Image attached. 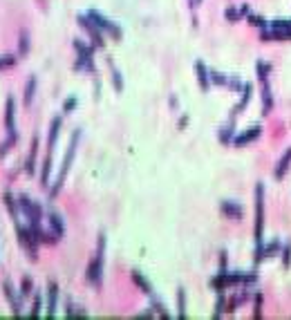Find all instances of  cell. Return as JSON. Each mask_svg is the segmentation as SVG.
Masks as SVG:
<instances>
[{"label":"cell","instance_id":"9a60e30c","mask_svg":"<svg viewBox=\"0 0 291 320\" xmlns=\"http://www.w3.org/2000/svg\"><path fill=\"white\" fill-rule=\"evenodd\" d=\"M249 101H251V85H249V83H244V88H242V99H240V103L231 110V117H228V121H235V117L242 114L244 108L249 105Z\"/></svg>","mask_w":291,"mask_h":320},{"label":"cell","instance_id":"2e32d148","mask_svg":"<svg viewBox=\"0 0 291 320\" xmlns=\"http://www.w3.org/2000/svg\"><path fill=\"white\" fill-rule=\"evenodd\" d=\"M61 126H63V119H61V117H54L52 126H49V134H47V153H54V146H56V139H59Z\"/></svg>","mask_w":291,"mask_h":320},{"label":"cell","instance_id":"b9f144b4","mask_svg":"<svg viewBox=\"0 0 291 320\" xmlns=\"http://www.w3.org/2000/svg\"><path fill=\"white\" fill-rule=\"evenodd\" d=\"M260 302H262V296L257 294V305H255V309H253V318H260V316H262V311H260Z\"/></svg>","mask_w":291,"mask_h":320},{"label":"cell","instance_id":"d6986e66","mask_svg":"<svg viewBox=\"0 0 291 320\" xmlns=\"http://www.w3.org/2000/svg\"><path fill=\"white\" fill-rule=\"evenodd\" d=\"M289 166H291V148H289V150H287V153H284L282 157H280L278 166L273 168V177H276V179H282L284 175H287Z\"/></svg>","mask_w":291,"mask_h":320},{"label":"cell","instance_id":"4dcf8cb0","mask_svg":"<svg viewBox=\"0 0 291 320\" xmlns=\"http://www.w3.org/2000/svg\"><path fill=\"white\" fill-rule=\"evenodd\" d=\"M108 65H110V72H112V83H114V90H117V92H121V90H123V78H121V72L117 70L112 61H108Z\"/></svg>","mask_w":291,"mask_h":320},{"label":"cell","instance_id":"cb8c5ba5","mask_svg":"<svg viewBox=\"0 0 291 320\" xmlns=\"http://www.w3.org/2000/svg\"><path fill=\"white\" fill-rule=\"evenodd\" d=\"M36 76H30L27 78V85H25V94H22V103L25 105H32V101H34V97H36Z\"/></svg>","mask_w":291,"mask_h":320},{"label":"cell","instance_id":"3957f363","mask_svg":"<svg viewBox=\"0 0 291 320\" xmlns=\"http://www.w3.org/2000/svg\"><path fill=\"white\" fill-rule=\"evenodd\" d=\"M103 260H105V233L99 235V242H97V253H94L92 262L88 267V282L99 287L101 278H103Z\"/></svg>","mask_w":291,"mask_h":320},{"label":"cell","instance_id":"7c38bea8","mask_svg":"<svg viewBox=\"0 0 291 320\" xmlns=\"http://www.w3.org/2000/svg\"><path fill=\"white\" fill-rule=\"evenodd\" d=\"M195 74H197V83H199V88L204 90V92H209L211 90V72H209V67H206L201 61H195Z\"/></svg>","mask_w":291,"mask_h":320},{"label":"cell","instance_id":"e575fe53","mask_svg":"<svg viewBox=\"0 0 291 320\" xmlns=\"http://www.w3.org/2000/svg\"><path fill=\"white\" fill-rule=\"evenodd\" d=\"M32 287H34L32 278L25 276V278H22V282H20V296H22V298H27V296L32 294Z\"/></svg>","mask_w":291,"mask_h":320},{"label":"cell","instance_id":"f35d334b","mask_svg":"<svg viewBox=\"0 0 291 320\" xmlns=\"http://www.w3.org/2000/svg\"><path fill=\"white\" fill-rule=\"evenodd\" d=\"M78 105V99L76 97H70V99H65V103H63V112H72Z\"/></svg>","mask_w":291,"mask_h":320},{"label":"cell","instance_id":"7402d4cb","mask_svg":"<svg viewBox=\"0 0 291 320\" xmlns=\"http://www.w3.org/2000/svg\"><path fill=\"white\" fill-rule=\"evenodd\" d=\"M74 70L76 72H97V67H94V59L92 56H76V63H74Z\"/></svg>","mask_w":291,"mask_h":320},{"label":"cell","instance_id":"4316f807","mask_svg":"<svg viewBox=\"0 0 291 320\" xmlns=\"http://www.w3.org/2000/svg\"><path fill=\"white\" fill-rule=\"evenodd\" d=\"M27 54H30V32L22 30L20 36H18V56H22V59H25Z\"/></svg>","mask_w":291,"mask_h":320},{"label":"cell","instance_id":"52a82bcc","mask_svg":"<svg viewBox=\"0 0 291 320\" xmlns=\"http://www.w3.org/2000/svg\"><path fill=\"white\" fill-rule=\"evenodd\" d=\"M85 14L90 16V18H92V22L99 27L101 32L110 34V36L114 38V41H121V38H123V32H121V27L117 25V22H112L110 18H105V16L101 14V11H97V9H90V11H85Z\"/></svg>","mask_w":291,"mask_h":320},{"label":"cell","instance_id":"ac0fdd59","mask_svg":"<svg viewBox=\"0 0 291 320\" xmlns=\"http://www.w3.org/2000/svg\"><path fill=\"white\" fill-rule=\"evenodd\" d=\"M246 14H249V5H240V7H228L224 11V18L228 22H240Z\"/></svg>","mask_w":291,"mask_h":320},{"label":"cell","instance_id":"d6a6232c","mask_svg":"<svg viewBox=\"0 0 291 320\" xmlns=\"http://www.w3.org/2000/svg\"><path fill=\"white\" fill-rule=\"evenodd\" d=\"M41 309H43V296L36 294V296H34V307H32L30 316L32 318H38V316H41Z\"/></svg>","mask_w":291,"mask_h":320},{"label":"cell","instance_id":"e0dca14e","mask_svg":"<svg viewBox=\"0 0 291 320\" xmlns=\"http://www.w3.org/2000/svg\"><path fill=\"white\" fill-rule=\"evenodd\" d=\"M220 211L224 213V215L231 217V220H240V217H242V206H240L238 201H231V199L222 201V204H220Z\"/></svg>","mask_w":291,"mask_h":320},{"label":"cell","instance_id":"ab89813d","mask_svg":"<svg viewBox=\"0 0 291 320\" xmlns=\"http://www.w3.org/2000/svg\"><path fill=\"white\" fill-rule=\"evenodd\" d=\"M282 267L284 269L291 267V246H284V251H282Z\"/></svg>","mask_w":291,"mask_h":320},{"label":"cell","instance_id":"d4e9b609","mask_svg":"<svg viewBox=\"0 0 291 320\" xmlns=\"http://www.w3.org/2000/svg\"><path fill=\"white\" fill-rule=\"evenodd\" d=\"M130 276H132V280H134V284H137V287L141 289L143 294H148V296H153V294H155V291H153V284H150L148 280H146V278L141 276V271H137V269H134Z\"/></svg>","mask_w":291,"mask_h":320},{"label":"cell","instance_id":"ffe728a7","mask_svg":"<svg viewBox=\"0 0 291 320\" xmlns=\"http://www.w3.org/2000/svg\"><path fill=\"white\" fill-rule=\"evenodd\" d=\"M280 240H273V242H269L267 246L262 244V249H260V253L255 255V262H260V260H265V257H271V255H278L280 253Z\"/></svg>","mask_w":291,"mask_h":320},{"label":"cell","instance_id":"30bf717a","mask_svg":"<svg viewBox=\"0 0 291 320\" xmlns=\"http://www.w3.org/2000/svg\"><path fill=\"white\" fill-rule=\"evenodd\" d=\"M260 38L265 43L271 41H291V30H278V27H265L260 32Z\"/></svg>","mask_w":291,"mask_h":320},{"label":"cell","instance_id":"83f0119b","mask_svg":"<svg viewBox=\"0 0 291 320\" xmlns=\"http://www.w3.org/2000/svg\"><path fill=\"white\" fill-rule=\"evenodd\" d=\"M177 309L179 318H186V291H184V287L177 289Z\"/></svg>","mask_w":291,"mask_h":320},{"label":"cell","instance_id":"9c48e42d","mask_svg":"<svg viewBox=\"0 0 291 320\" xmlns=\"http://www.w3.org/2000/svg\"><path fill=\"white\" fill-rule=\"evenodd\" d=\"M3 289H5V296H7V300H9L11 309H14V316H20V300H22L20 291H16L14 282H11L9 278L3 282Z\"/></svg>","mask_w":291,"mask_h":320},{"label":"cell","instance_id":"836d02e7","mask_svg":"<svg viewBox=\"0 0 291 320\" xmlns=\"http://www.w3.org/2000/svg\"><path fill=\"white\" fill-rule=\"evenodd\" d=\"M255 70H257V78H260V81H267L271 65H267V63H262V61H257V63H255Z\"/></svg>","mask_w":291,"mask_h":320},{"label":"cell","instance_id":"d590c367","mask_svg":"<svg viewBox=\"0 0 291 320\" xmlns=\"http://www.w3.org/2000/svg\"><path fill=\"white\" fill-rule=\"evenodd\" d=\"M226 81H228L226 74H220V72L211 70V83H215V85H226Z\"/></svg>","mask_w":291,"mask_h":320},{"label":"cell","instance_id":"5bb4252c","mask_svg":"<svg viewBox=\"0 0 291 320\" xmlns=\"http://www.w3.org/2000/svg\"><path fill=\"white\" fill-rule=\"evenodd\" d=\"M47 222H49V231H52L59 240L63 238V231H65V226H63V217H61L56 211L49 209V213H47Z\"/></svg>","mask_w":291,"mask_h":320},{"label":"cell","instance_id":"7bdbcfd3","mask_svg":"<svg viewBox=\"0 0 291 320\" xmlns=\"http://www.w3.org/2000/svg\"><path fill=\"white\" fill-rule=\"evenodd\" d=\"M188 3H190V7H195V0H188Z\"/></svg>","mask_w":291,"mask_h":320},{"label":"cell","instance_id":"5b68a950","mask_svg":"<svg viewBox=\"0 0 291 320\" xmlns=\"http://www.w3.org/2000/svg\"><path fill=\"white\" fill-rule=\"evenodd\" d=\"M262 233H265V186H255V255L262 249Z\"/></svg>","mask_w":291,"mask_h":320},{"label":"cell","instance_id":"44dd1931","mask_svg":"<svg viewBox=\"0 0 291 320\" xmlns=\"http://www.w3.org/2000/svg\"><path fill=\"white\" fill-rule=\"evenodd\" d=\"M262 83V114H269L273 108V97H271V88H269V78Z\"/></svg>","mask_w":291,"mask_h":320},{"label":"cell","instance_id":"6da1fadb","mask_svg":"<svg viewBox=\"0 0 291 320\" xmlns=\"http://www.w3.org/2000/svg\"><path fill=\"white\" fill-rule=\"evenodd\" d=\"M5 130H7V139L0 146V155H7L11 150V146L18 139V128H16V99L7 97V103H5Z\"/></svg>","mask_w":291,"mask_h":320},{"label":"cell","instance_id":"277c9868","mask_svg":"<svg viewBox=\"0 0 291 320\" xmlns=\"http://www.w3.org/2000/svg\"><path fill=\"white\" fill-rule=\"evenodd\" d=\"M257 276L255 273H226L222 269L220 273H217L215 278L211 280V287L215 289V291H224L226 287H231V284H251V282H255Z\"/></svg>","mask_w":291,"mask_h":320},{"label":"cell","instance_id":"74e56055","mask_svg":"<svg viewBox=\"0 0 291 320\" xmlns=\"http://www.w3.org/2000/svg\"><path fill=\"white\" fill-rule=\"evenodd\" d=\"M224 302H226V300H224V294L220 291V296H217V305H215V313H213L215 318H220V316H222V311H224Z\"/></svg>","mask_w":291,"mask_h":320},{"label":"cell","instance_id":"4fadbf2b","mask_svg":"<svg viewBox=\"0 0 291 320\" xmlns=\"http://www.w3.org/2000/svg\"><path fill=\"white\" fill-rule=\"evenodd\" d=\"M56 305H59V284L49 282V287H47V318L56 316Z\"/></svg>","mask_w":291,"mask_h":320},{"label":"cell","instance_id":"60d3db41","mask_svg":"<svg viewBox=\"0 0 291 320\" xmlns=\"http://www.w3.org/2000/svg\"><path fill=\"white\" fill-rule=\"evenodd\" d=\"M226 88H231V90H235V92H238V90H242L244 85H242V83H240V78H235V76H228V81H226Z\"/></svg>","mask_w":291,"mask_h":320},{"label":"cell","instance_id":"1f68e13d","mask_svg":"<svg viewBox=\"0 0 291 320\" xmlns=\"http://www.w3.org/2000/svg\"><path fill=\"white\" fill-rule=\"evenodd\" d=\"M16 56L14 54H0V72L3 70H9V67H14L16 65Z\"/></svg>","mask_w":291,"mask_h":320},{"label":"cell","instance_id":"f1b7e54d","mask_svg":"<svg viewBox=\"0 0 291 320\" xmlns=\"http://www.w3.org/2000/svg\"><path fill=\"white\" fill-rule=\"evenodd\" d=\"M72 45H74V49L78 52V56H94V47L85 45V43L81 41V38H74V41H72Z\"/></svg>","mask_w":291,"mask_h":320},{"label":"cell","instance_id":"8fae6325","mask_svg":"<svg viewBox=\"0 0 291 320\" xmlns=\"http://www.w3.org/2000/svg\"><path fill=\"white\" fill-rule=\"evenodd\" d=\"M260 132H262V128H260V126H251V128H246V130H244L242 134L233 137V146H235V148H242V146L251 143V141H255V139L260 137Z\"/></svg>","mask_w":291,"mask_h":320},{"label":"cell","instance_id":"ba28073f","mask_svg":"<svg viewBox=\"0 0 291 320\" xmlns=\"http://www.w3.org/2000/svg\"><path fill=\"white\" fill-rule=\"evenodd\" d=\"M76 20H78V25L83 27V30L88 32V36H90V41H92L94 47H103L105 41H103V32L99 30L97 25L92 22V18H90L88 14H76Z\"/></svg>","mask_w":291,"mask_h":320},{"label":"cell","instance_id":"8d00e7d4","mask_svg":"<svg viewBox=\"0 0 291 320\" xmlns=\"http://www.w3.org/2000/svg\"><path fill=\"white\" fill-rule=\"evenodd\" d=\"M249 25H253V27H260V30H265V27H267V20L262 18V16H257V14H249Z\"/></svg>","mask_w":291,"mask_h":320},{"label":"cell","instance_id":"8992f818","mask_svg":"<svg viewBox=\"0 0 291 320\" xmlns=\"http://www.w3.org/2000/svg\"><path fill=\"white\" fill-rule=\"evenodd\" d=\"M16 235H18V242L20 246L25 249V253L32 257V260H36L38 257V240L36 235L32 233V228L27 226V222H16Z\"/></svg>","mask_w":291,"mask_h":320},{"label":"cell","instance_id":"484cf974","mask_svg":"<svg viewBox=\"0 0 291 320\" xmlns=\"http://www.w3.org/2000/svg\"><path fill=\"white\" fill-rule=\"evenodd\" d=\"M52 155L54 153H47L43 159V168H41V184L43 186H47L49 184V172H52Z\"/></svg>","mask_w":291,"mask_h":320},{"label":"cell","instance_id":"603a6c76","mask_svg":"<svg viewBox=\"0 0 291 320\" xmlns=\"http://www.w3.org/2000/svg\"><path fill=\"white\" fill-rule=\"evenodd\" d=\"M36 153H38V137L32 139V148H30V155H27V161H25V172H34L36 168Z\"/></svg>","mask_w":291,"mask_h":320},{"label":"cell","instance_id":"f546056e","mask_svg":"<svg viewBox=\"0 0 291 320\" xmlns=\"http://www.w3.org/2000/svg\"><path fill=\"white\" fill-rule=\"evenodd\" d=\"M233 123L235 121H228L224 128H220V134H217V137H220L222 143H231V139H233Z\"/></svg>","mask_w":291,"mask_h":320},{"label":"cell","instance_id":"7a4b0ae2","mask_svg":"<svg viewBox=\"0 0 291 320\" xmlns=\"http://www.w3.org/2000/svg\"><path fill=\"white\" fill-rule=\"evenodd\" d=\"M78 139H81V130H76L74 134H72L70 143H67V153H65V157H63V164H61V172H59V177H56L54 186L49 188V197H56V195H59V190L63 188V182H65L67 172H70L72 159H74V153H76V148H78Z\"/></svg>","mask_w":291,"mask_h":320}]
</instances>
